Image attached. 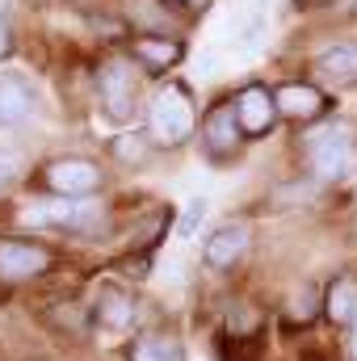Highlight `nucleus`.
Wrapping results in <instances>:
<instances>
[{
    "label": "nucleus",
    "instance_id": "nucleus-20",
    "mask_svg": "<svg viewBox=\"0 0 357 361\" xmlns=\"http://www.w3.org/2000/svg\"><path fill=\"white\" fill-rule=\"evenodd\" d=\"M173 4H181V8H189V13H202L210 0H173Z\"/></svg>",
    "mask_w": 357,
    "mask_h": 361
},
{
    "label": "nucleus",
    "instance_id": "nucleus-9",
    "mask_svg": "<svg viewBox=\"0 0 357 361\" xmlns=\"http://www.w3.org/2000/svg\"><path fill=\"white\" fill-rule=\"evenodd\" d=\"M273 105H277V118H294V122H311L328 109V97L315 85H282L273 92Z\"/></svg>",
    "mask_w": 357,
    "mask_h": 361
},
{
    "label": "nucleus",
    "instance_id": "nucleus-19",
    "mask_svg": "<svg viewBox=\"0 0 357 361\" xmlns=\"http://www.w3.org/2000/svg\"><path fill=\"white\" fill-rule=\"evenodd\" d=\"M17 169H21V160H17L13 152H0V185H4V180H13V177H17Z\"/></svg>",
    "mask_w": 357,
    "mask_h": 361
},
{
    "label": "nucleus",
    "instance_id": "nucleus-14",
    "mask_svg": "<svg viewBox=\"0 0 357 361\" xmlns=\"http://www.w3.org/2000/svg\"><path fill=\"white\" fill-rule=\"evenodd\" d=\"M131 361H181V345L164 332H147L131 345Z\"/></svg>",
    "mask_w": 357,
    "mask_h": 361
},
{
    "label": "nucleus",
    "instance_id": "nucleus-4",
    "mask_svg": "<svg viewBox=\"0 0 357 361\" xmlns=\"http://www.w3.org/2000/svg\"><path fill=\"white\" fill-rule=\"evenodd\" d=\"M97 97H101V109L114 122H126L131 118V105H135V72H131L126 59H105L97 68Z\"/></svg>",
    "mask_w": 357,
    "mask_h": 361
},
{
    "label": "nucleus",
    "instance_id": "nucleus-7",
    "mask_svg": "<svg viewBox=\"0 0 357 361\" xmlns=\"http://www.w3.org/2000/svg\"><path fill=\"white\" fill-rule=\"evenodd\" d=\"M236 118H240V130L244 135H269L273 122H277L273 92L261 89V85H248V89L236 97Z\"/></svg>",
    "mask_w": 357,
    "mask_h": 361
},
{
    "label": "nucleus",
    "instance_id": "nucleus-15",
    "mask_svg": "<svg viewBox=\"0 0 357 361\" xmlns=\"http://www.w3.org/2000/svg\"><path fill=\"white\" fill-rule=\"evenodd\" d=\"M135 55H139L143 63H152V68H173L181 59V47L173 38H139V42H135Z\"/></svg>",
    "mask_w": 357,
    "mask_h": 361
},
{
    "label": "nucleus",
    "instance_id": "nucleus-17",
    "mask_svg": "<svg viewBox=\"0 0 357 361\" xmlns=\"http://www.w3.org/2000/svg\"><path fill=\"white\" fill-rule=\"evenodd\" d=\"M114 152H118V160H126V164H143V160H147V152H143V139H139V135L118 139V143H114Z\"/></svg>",
    "mask_w": 357,
    "mask_h": 361
},
{
    "label": "nucleus",
    "instance_id": "nucleus-5",
    "mask_svg": "<svg viewBox=\"0 0 357 361\" xmlns=\"http://www.w3.org/2000/svg\"><path fill=\"white\" fill-rule=\"evenodd\" d=\"M47 185H51L55 197H85V193H92V189L101 185V173H97L92 160L68 156V160L47 164Z\"/></svg>",
    "mask_w": 357,
    "mask_h": 361
},
{
    "label": "nucleus",
    "instance_id": "nucleus-16",
    "mask_svg": "<svg viewBox=\"0 0 357 361\" xmlns=\"http://www.w3.org/2000/svg\"><path fill=\"white\" fill-rule=\"evenodd\" d=\"M101 315H105L109 328H126V324L135 319V302L122 298L118 290H105V294H101Z\"/></svg>",
    "mask_w": 357,
    "mask_h": 361
},
{
    "label": "nucleus",
    "instance_id": "nucleus-6",
    "mask_svg": "<svg viewBox=\"0 0 357 361\" xmlns=\"http://www.w3.org/2000/svg\"><path fill=\"white\" fill-rule=\"evenodd\" d=\"M51 265V252L42 244H25V240H0V277L4 281H25L34 273Z\"/></svg>",
    "mask_w": 357,
    "mask_h": 361
},
{
    "label": "nucleus",
    "instance_id": "nucleus-13",
    "mask_svg": "<svg viewBox=\"0 0 357 361\" xmlns=\"http://www.w3.org/2000/svg\"><path fill=\"white\" fill-rule=\"evenodd\" d=\"M240 118H236V105H219V109H210V118H206V143L214 147V152H231L236 143H240Z\"/></svg>",
    "mask_w": 357,
    "mask_h": 361
},
{
    "label": "nucleus",
    "instance_id": "nucleus-11",
    "mask_svg": "<svg viewBox=\"0 0 357 361\" xmlns=\"http://www.w3.org/2000/svg\"><path fill=\"white\" fill-rule=\"evenodd\" d=\"M244 248H248V227H244V223H227V227H219V231L206 240V261H210L214 269H231V265L244 257Z\"/></svg>",
    "mask_w": 357,
    "mask_h": 361
},
{
    "label": "nucleus",
    "instance_id": "nucleus-8",
    "mask_svg": "<svg viewBox=\"0 0 357 361\" xmlns=\"http://www.w3.org/2000/svg\"><path fill=\"white\" fill-rule=\"evenodd\" d=\"M315 76L328 80L332 89H353L357 85V42H332L315 55Z\"/></svg>",
    "mask_w": 357,
    "mask_h": 361
},
{
    "label": "nucleus",
    "instance_id": "nucleus-12",
    "mask_svg": "<svg viewBox=\"0 0 357 361\" xmlns=\"http://www.w3.org/2000/svg\"><path fill=\"white\" fill-rule=\"evenodd\" d=\"M34 109V92L21 76H0V126H17L25 122Z\"/></svg>",
    "mask_w": 357,
    "mask_h": 361
},
{
    "label": "nucleus",
    "instance_id": "nucleus-21",
    "mask_svg": "<svg viewBox=\"0 0 357 361\" xmlns=\"http://www.w3.org/2000/svg\"><path fill=\"white\" fill-rule=\"evenodd\" d=\"M345 349H349V361H357V319H353V328H349V345Z\"/></svg>",
    "mask_w": 357,
    "mask_h": 361
},
{
    "label": "nucleus",
    "instance_id": "nucleus-1",
    "mask_svg": "<svg viewBox=\"0 0 357 361\" xmlns=\"http://www.w3.org/2000/svg\"><path fill=\"white\" fill-rule=\"evenodd\" d=\"M357 160V139L349 122H320L311 135H307V164L315 180H341Z\"/></svg>",
    "mask_w": 357,
    "mask_h": 361
},
{
    "label": "nucleus",
    "instance_id": "nucleus-2",
    "mask_svg": "<svg viewBox=\"0 0 357 361\" xmlns=\"http://www.w3.org/2000/svg\"><path fill=\"white\" fill-rule=\"evenodd\" d=\"M147 126L160 143H181L189 130H193V101L181 85H164V89L152 92V105H147Z\"/></svg>",
    "mask_w": 357,
    "mask_h": 361
},
{
    "label": "nucleus",
    "instance_id": "nucleus-18",
    "mask_svg": "<svg viewBox=\"0 0 357 361\" xmlns=\"http://www.w3.org/2000/svg\"><path fill=\"white\" fill-rule=\"evenodd\" d=\"M202 214H206V202H189V210H185V223H181V231L189 235L198 223H202Z\"/></svg>",
    "mask_w": 357,
    "mask_h": 361
},
{
    "label": "nucleus",
    "instance_id": "nucleus-3",
    "mask_svg": "<svg viewBox=\"0 0 357 361\" xmlns=\"http://www.w3.org/2000/svg\"><path fill=\"white\" fill-rule=\"evenodd\" d=\"M21 219L30 227H63V231H92L101 223V206L80 197H51V202H25Z\"/></svg>",
    "mask_w": 357,
    "mask_h": 361
},
{
    "label": "nucleus",
    "instance_id": "nucleus-10",
    "mask_svg": "<svg viewBox=\"0 0 357 361\" xmlns=\"http://www.w3.org/2000/svg\"><path fill=\"white\" fill-rule=\"evenodd\" d=\"M324 315L337 328H353V319H357V277L353 273H341V277L328 281V290H324Z\"/></svg>",
    "mask_w": 357,
    "mask_h": 361
},
{
    "label": "nucleus",
    "instance_id": "nucleus-22",
    "mask_svg": "<svg viewBox=\"0 0 357 361\" xmlns=\"http://www.w3.org/2000/svg\"><path fill=\"white\" fill-rule=\"evenodd\" d=\"M4 55H8V25L0 21V59H4Z\"/></svg>",
    "mask_w": 357,
    "mask_h": 361
}]
</instances>
